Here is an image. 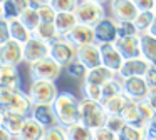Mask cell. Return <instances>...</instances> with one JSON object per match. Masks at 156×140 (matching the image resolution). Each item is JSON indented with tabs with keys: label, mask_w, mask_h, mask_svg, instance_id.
<instances>
[{
	"label": "cell",
	"mask_w": 156,
	"mask_h": 140,
	"mask_svg": "<svg viewBox=\"0 0 156 140\" xmlns=\"http://www.w3.org/2000/svg\"><path fill=\"white\" fill-rule=\"evenodd\" d=\"M52 105L57 115V123L64 128L81 122V100H77L74 93L61 92Z\"/></svg>",
	"instance_id": "1"
},
{
	"label": "cell",
	"mask_w": 156,
	"mask_h": 140,
	"mask_svg": "<svg viewBox=\"0 0 156 140\" xmlns=\"http://www.w3.org/2000/svg\"><path fill=\"white\" fill-rule=\"evenodd\" d=\"M108 117H109V113L106 112L102 102L89 100V98L81 100V123H84L91 130H96L99 127L106 125Z\"/></svg>",
	"instance_id": "2"
},
{
	"label": "cell",
	"mask_w": 156,
	"mask_h": 140,
	"mask_svg": "<svg viewBox=\"0 0 156 140\" xmlns=\"http://www.w3.org/2000/svg\"><path fill=\"white\" fill-rule=\"evenodd\" d=\"M62 68L64 67L49 55L34 63H29V75H30L32 82L34 80H51V82H55L61 77Z\"/></svg>",
	"instance_id": "3"
},
{
	"label": "cell",
	"mask_w": 156,
	"mask_h": 140,
	"mask_svg": "<svg viewBox=\"0 0 156 140\" xmlns=\"http://www.w3.org/2000/svg\"><path fill=\"white\" fill-rule=\"evenodd\" d=\"M27 93L30 97L32 103L37 105V103H54L61 92L57 90L55 82H51V80H34L30 83V88H29Z\"/></svg>",
	"instance_id": "4"
},
{
	"label": "cell",
	"mask_w": 156,
	"mask_h": 140,
	"mask_svg": "<svg viewBox=\"0 0 156 140\" xmlns=\"http://www.w3.org/2000/svg\"><path fill=\"white\" fill-rule=\"evenodd\" d=\"M74 12L77 15L79 23H87V25H92V27L106 17L104 3L92 2V0H81Z\"/></svg>",
	"instance_id": "5"
},
{
	"label": "cell",
	"mask_w": 156,
	"mask_h": 140,
	"mask_svg": "<svg viewBox=\"0 0 156 140\" xmlns=\"http://www.w3.org/2000/svg\"><path fill=\"white\" fill-rule=\"evenodd\" d=\"M49 55L66 68L72 60L77 58V47H76L72 42H69L66 37H61V38L54 40V42L51 43Z\"/></svg>",
	"instance_id": "6"
},
{
	"label": "cell",
	"mask_w": 156,
	"mask_h": 140,
	"mask_svg": "<svg viewBox=\"0 0 156 140\" xmlns=\"http://www.w3.org/2000/svg\"><path fill=\"white\" fill-rule=\"evenodd\" d=\"M24 62V43L14 38L0 42V65H19Z\"/></svg>",
	"instance_id": "7"
},
{
	"label": "cell",
	"mask_w": 156,
	"mask_h": 140,
	"mask_svg": "<svg viewBox=\"0 0 156 140\" xmlns=\"http://www.w3.org/2000/svg\"><path fill=\"white\" fill-rule=\"evenodd\" d=\"M96 43H114L118 40V20L114 17H104L94 25Z\"/></svg>",
	"instance_id": "8"
},
{
	"label": "cell",
	"mask_w": 156,
	"mask_h": 140,
	"mask_svg": "<svg viewBox=\"0 0 156 140\" xmlns=\"http://www.w3.org/2000/svg\"><path fill=\"white\" fill-rule=\"evenodd\" d=\"M122 92L128 95L129 100L139 102L148 97L149 85L144 77H128V78H122Z\"/></svg>",
	"instance_id": "9"
},
{
	"label": "cell",
	"mask_w": 156,
	"mask_h": 140,
	"mask_svg": "<svg viewBox=\"0 0 156 140\" xmlns=\"http://www.w3.org/2000/svg\"><path fill=\"white\" fill-rule=\"evenodd\" d=\"M49 50H51V43L32 37L29 42L24 43V62L34 63L44 57H49Z\"/></svg>",
	"instance_id": "10"
},
{
	"label": "cell",
	"mask_w": 156,
	"mask_h": 140,
	"mask_svg": "<svg viewBox=\"0 0 156 140\" xmlns=\"http://www.w3.org/2000/svg\"><path fill=\"white\" fill-rule=\"evenodd\" d=\"M109 12L116 20H134L139 8L133 0H109Z\"/></svg>",
	"instance_id": "11"
},
{
	"label": "cell",
	"mask_w": 156,
	"mask_h": 140,
	"mask_svg": "<svg viewBox=\"0 0 156 140\" xmlns=\"http://www.w3.org/2000/svg\"><path fill=\"white\" fill-rule=\"evenodd\" d=\"M66 38L74 43L77 48L79 47H84V45H89V43H96L94 27L87 25V23H77V25L66 35Z\"/></svg>",
	"instance_id": "12"
},
{
	"label": "cell",
	"mask_w": 156,
	"mask_h": 140,
	"mask_svg": "<svg viewBox=\"0 0 156 140\" xmlns=\"http://www.w3.org/2000/svg\"><path fill=\"white\" fill-rule=\"evenodd\" d=\"M114 45L121 52V55L124 57V60L141 57V33L131 37H118Z\"/></svg>",
	"instance_id": "13"
},
{
	"label": "cell",
	"mask_w": 156,
	"mask_h": 140,
	"mask_svg": "<svg viewBox=\"0 0 156 140\" xmlns=\"http://www.w3.org/2000/svg\"><path fill=\"white\" fill-rule=\"evenodd\" d=\"M151 63L144 58V57H136V58H128L124 60L122 67L119 68L118 77L121 78H128V77H144Z\"/></svg>",
	"instance_id": "14"
},
{
	"label": "cell",
	"mask_w": 156,
	"mask_h": 140,
	"mask_svg": "<svg viewBox=\"0 0 156 140\" xmlns=\"http://www.w3.org/2000/svg\"><path fill=\"white\" fill-rule=\"evenodd\" d=\"M32 5V0H2L0 5V18L10 22L14 18H20L22 12Z\"/></svg>",
	"instance_id": "15"
},
{
	"label": "cell",
	"mask_w": 156,
	"mask_h": 140,
	"mask_svg": "<svg viewBox=\"0 0 156 140\" xmlns=\"http://www.w3.org/2000/svg\"><path fill=\"white\" fill-rule=\"evenodd\" d=\"M99 47H101L102 65L118 73L119 68L122 67V63H124V57L121 55V52L116 48L114 43H101Z\"/></svg>",
	"instance_id": "16"
},
{
	"label": "cell",
	"mask_w": 156,
	"mask_h": 140,
	"mask_svg": "<svg viewBox=\"0 0 156 140\" xmlns=\"http://www.w3.org/2000/svg\"><path fill=\"white\" fill-rule=\"evenodd\" d=\"M77 60H81L87 68L102 65V57H101V47L99 43H89V45L79 47L77 48Z\"/></svg>",
	"instance_id": "17"
},
{
	"label": "cell",
	"mask_w": 156,
	"mask_h": 140,
	"mask_svg": "<svg viewBox=\"0 0 156 140\" xmlns=\"http://www.w3.org/2000/svg\"><path fill=\"white\" fill-rule=\"evenodd\" d=\"M25 120H27V115H22V113L10 112V110H5V108H2V112H0V125L5 127L15 137L20 133Z\"/></svg>",
	"instance_id": "18"
},
{
	"label": "cell",
	"mask_w": 156,
	"mask_h": 140,
	"mask_svg": "<svg viewBox=\"0 0 156 140\" xmlns=\"http://www.w3.org/2000/svg\"><path fill=\"white\" fill-rule=\"evenodd\" d=\"M30 115L37 122H41L45 128L57 125V115H55V110L52 103H37V105H34Z\"/></svg>",
	"instance_id": "19"
},
{
	"label": "cell",
	"mask_w": 156,
	"mask_h": 140,
	"mask_svg": "<svg viewBox=\"0 0 156 140\" xmlns=\"http://www.w3.org/2000/svg\"><path fill=\"white\" fill-rule=\"evenodd\" d=\"M45 127L42 125L41 122H37V120L34 118L32 115L27 117V120H25L24 127H22L20 133L17 135V138H22V140H42L45 135Z\"/></svg>",
	"instance_id": "20"
},
{
	"label": "cell",
	"mask_w": 156,
	"mask_h": 140,
	"mask_svg": "<svg viewBox=\"0 0 156 140\" xmlns=\"http://www.w3.org/2000/svg\"><path fill=\"white\" fill-rule=\"evenodd\" d=\"M32 108H34V103H32L29 93H25L22 88L17 92V95L14 97V100L5 107V110L17 112V113H22V115H27V117L32 113Z\"/></svg>",
	"instance_id": "21"
},
{
	"label": "cell",
	"mask_w": 156,
	"mask_h": 140,
	"mask_svg": "<svg viewBox=\"0 0 156 140\" xmlns=\"http://www.w3.org/2000/svg\"><path fill=\"white\" fill-rule=\"evenodd\" d=\"M116 75H118V73L112 72L111 68H108V67H104V65H99V67H94V68H89L87 75H86V78L82 80V82H89V83H94V85H101L102 87L111 78H114Z\"/></svg>",
	"instance_id": "22"
},
{
	"label": "cell",
	"mask_w": 156,
	"mask_h": 140,
	"mask_svg": "<svg viewBox=\"0 0 156 140\" xmlns=\"http://www.w3.org/2000/svg\"><path fill=\"white\" fill-rule=\"evenodd\" d=\"M20 73L17 65H0V87L20 88Z\"/></svg>",
	"instance_id": "23"
},
{
	"label": "cell",
	"mask_w": 156,
	"mask_h": 140,
	"mask_svg": "<svg viewBox=\"0 0 156 140\" xmlns=\"http://www.w3.org/2000/svg\"><path fill=\"white\" fill-rule=\"evenodd\" d=\"M9 25V35H10V38L17 40V42L20 43H25L29 42V40L34 37V33H32L30 28H27V27L24 25V22H22L20 18H14L10 20V22H7Z\"/></svg>",
	"instance_id": "24"
},
{
	"label": "cell",
	"mask_w": 156,
	"mask_h": 140,
	"mask_svg": "<svg viewBox=\"0 0 156 140\" xmlns=\"http://www.w3.org/2000/svg\"><path fill=\"white\" fill-rule=\"evenodd\" d=\"M54 23H55V27H57L61 37H66L79 23V20H77L76 12H57V17H55Z\"/></svg>",
	"instance_id": "25"
},
{
	"label": "cell",
	"mask_w": 156,
	"mask_h": 140,
	"mask_svg": "<svg viewBox=\"0 0 156 140\" xmlns=\"http://www.w3.org/2000/svg\"><path fill=\"white\" fill-rule=\"evenodd\" d=\"M121 115L126 120V123H129V125L143 127V128L146 127V120L143 118L141 112H139V107H138V102H134V100H129Z\"/></svg>",
	"instance_id": "26"
},
{
	"label": "cell",
	"mask_w": 156,
	"mask_h": 140,
	"mask_svg": "<svg viewBox=\"0 0 156 140\" xmlns=\"http://www.w3.org/2000/svg\"><path fill=\"white\" fill-rule=\"evenodd\" d=\"M141 57H144L151 65H156V37L149 32L141 33Z\"/></svg>",
	"instance_id": "27"
},
{
	"label": "cell",
	"mask_w": 156,
	"mask_h": 140,
	"mask_svg": "<svg viewBox=\"0 0 156 140\" xmlns=\"http://www.w3.org/2000/svg\"><path fill=\"white\" fill-rule=\"evenodd\" d=\"M34 37L39 40H44V42L47 43H52L54 40L61 38V33H59L57 27H55V23H45V22H41L39 23V27L34 30Z\"/></svg>",
	"instance_id": "28"
},
{
	"label": "cell",
	"mask_w": 156,
	"mask_h": 140,
	"mask_svg": "<svg viewBox=\"0 0 156 140\" xmlns=\"http://www.w3.org/2000/svg\"><path fill=\"white\" fill-rule=\"evenodd\" d=\"M66 133H67V140H94V130H91L81 122L66 127Z\"/></svg>",
	"instance_id": "29"
},
{
	"label": "cell",
	"mask_w": 156,
	"mask_h": 140,
	"mask_svg": "<svg viewBox=\"0 0 156 140\" xmlns=\"http://www.w3.org/2000/svg\"><path fill=\"white\" fill-rule=\"evenodd\" d=\"M128 102H129L128 95L122 92V93H119V95L112 97V98L104 100V102H102V105H104L106 112H108L109 115H121L122 110H124V107L128 105Z\"/></svg>",
	"instance_id": "30"
},
{
	"label": "cell",
	"mask_w": 156,
	"mask_h": 140,
	"mask_svg": "<svg viewBox=\"0 0 156 140\" xmlns=\"http://www.w3.org/2000/svg\"><path fill=\"white\" fill-rule=\"evenodd\" d=\"M32 5L37 8L39 17H41V22H45V23L55 22L57 10L51 5V2H44V0H32Z\"/></svg>",
	"instance_id": "31"
},
{
	"label": "cell",
	"mask_w": 156,
	"mask_h": 140,
	"mask_svg": "<svg viewBox=\"0 0 156 140\" xmlns=\"http://www.w3.org/2000/svg\"><path fill=\"white\" fill-rule=\"evenodd\" d=\"M146 137V132L143 127L129 125L126 123L121 128V132H118V140H143Z\"/></svg>",
	"instance_id": "32"
},
{
	"label": "cell",
	"mask_w": 156,
	"mask_h": 140,
	"mask_svg": "<svg viewBox=\"0 0 156 140\" xmlns=\"http://www.w3.org/2000/svg\"><path fill=\"white\" fill-rule=\"evenodd\" d=\"M119 93H122V78L121 77L118 78V75H116L114 78H111L108 83L102 85V102L119 95Z\"/></svg>",
	"instance_id": "33"
},
{
	"label": "cell",
	"mask_w": 156,
	"mask_h": 140,
	"mask_svg": "<svg viewBox=\"0 0 156 140\" xmlns=\"http://www.w3.org/2000/svg\"><path fill=\"white\" fill-rule=\"evenodd\" d=\"M154 15H156L154 10H139V13L134 18V23H136V27H138L139 33L148 32L151 23H153V20H154Z\"/></svg>",
	"instance_id": "34"
},
{
	"label": "cell",
	"mask_w": 156,
	"mask_h": 140,
	"mask_svg": "<svg viewBox=\"0 0 156 140\" xmlns=\"http://www.w3.org/2000/svg\"><path fill=\"white\" fill-rule=\"evenodd\" d=\"M20 20L24 22V25L27 27V28L32 30V33H34V30L37 28L39 23H41V17H39V12L34 5H30L29 8H25L24 12H22Z\"/></svg>",
	"instance_id": "35"
},
{
	"label": "cell",
	"mask_w": 156,
	"mask_h": 140,
	"mask_svg": "<svg viewBox=\"0 0 156 140\" xmlns=\"http://www.w3.org/2000/svg\"><path fill=\"white\" fill-rule=\"evenodd\" d=\"M87 70H89L87 67H86L81 60H77V58L72 60V62L66 67L67 75L71 77V78H74V80H84L86 75H87Z\"/></svg>",
	"instance_id": "36"
},
{
	"label": "cell",
	"mask_w": 156,
	"mask_h": 140,
	"mask_svg": "<svg viewBox=\"0 0 156 140\" xmlns=\"http://www.w3.org/2000/svg\"><path fill=\"white\" fill-rule=\"evenodd\" d=\"M81 90H82L84 98L99 100V102H102V87L101 85H94V83H89V82H82Z\"/></svg>",
	"instance_id": "37"
},
{
	"label": "cell",
	"mask_w": 156,
	"mask_h": 140,
	"mask_svg": "<svg viewBox=\"0 0 156 140\" xmlns=\"http://www.w3.org/2000/svg\"><path fill=\"white\" fill-rule=\"evenodd\" d=\"M118 35L119 37L139 35V30L136 27L134 20H119L118 22Z\"/></svg>",
	"instance_id": "38"
},
{
	"label": "cell",
	"mask_w": 156,
	"mask_h": 140,
	"mask_svg": "<svg viewBox=\"0 0 156 140\" xmlns=\"http://www.w3.org/2000/svg\"><path fill=\"white\" fill-rule=\"evenodd\" d=\"M42 140H67V133H66V128L62 125H54V127H49L45 130V135Z\"/></svg>",
	"instance_id": "39"
},
{
	"label": "cell",
	"mask_w": 156,
	"mask_h": 140,
	"mask_svg": "<svg viewBox=\"0 0 156 140\" xmlns=\"http://www.w3.org/2000/svg\"><path fill=\"white\" fill-rule=\"evenodd\" d=\"M81 0H51V5L57 12H74Z\"/></svg>",
	"instance_id": "40"
},
{
	"label": "cell",
	"mask_w": 156,
	"mask_h": 140,
	"mask_svg": "<svg viewBox=\"0 0 156 140\" xmlns=\"http://www.w3.org/2000/svg\"><path fill=\"white\" fill-rule=\"evenodd\" d=\"M138 107H139V112H141L143 118L146 120V123L149 122V120L153 118V117L156 115V108L151 105V102H149L148 98H143L138 102Z\"/></svg>",
	"instance_id": "41"
},
{
	"label": "cell",
	"mask_w": 156,
	"mask_h": 140,
	"mask_svg": "<svg viewBox=\"0 0 156 140\" xmlns=\"http://www.w3.org/2000/svg\"><path fill=\"white\" fill-rule=\"evenodd\" d=\"M20 88H10V87H0V107L5 108L9 103L14 100V97L17 95V92Z\"/></svg>",
	"instance_id": "42"
},
{
	"label": "cell",
	"mask_w": 156,
	"mask_h": 140,
	"mask_svg": "<svg viewBox=\"0 0 156 140\" xmlns=\"http://www.w3.org/2000/svg\"><path fill=\"white\" fill-rule=\"evenodd\" d=\"M94 140H118V133L112 132L108 125H102L94 130Z\"/></svg>",
	"instance_id": "43"
},
{
	"label": "cell",
	"mask_w": 156,
	"mask_h": 140,
	"mask_svg": "<svg viewBox=\"0 0 156 140\" xmlns=\"http://www.w3.org/2000/svg\"><path fill=\"white\" fill-rule=\"evenodd\" d=\"M106 125H108L109 128L112 130V132L118 133V132H121V128L126 125V120L122 118V115H109Z\"/></svg>",
	"instance_id": "44"
},
{
	"label": "cell",
	"mask_w": 156,
	"mask_h": 140,
	"mask_svg": "<svg viewBox=\"0 0 156 140\" xmlns=\"http://www.w3.org/2000/svg\"><path fill=\"white\" fill-rule=\"evenodd\" d=\"M144 132H146V137H148V138H156V115L146 123Z\"/></svg>",
	"instance_id": "45"
},
{
	"label": "cell",
	"mask_w": 156,
	"mask_h": 140,
	"mask_svg": "<svg viewBox=\"0 0 156 140\" xmlns=\"http://www.w3.org/2000/svg\"><path fill=\"white\" fill-rule=\"evenodd\" d=\"M144 78H146V82H148L149 88H151V87H156V65L149 67L148 72L144 73Z\"/></svg>",
	"instance_id": "46"
},
{
	"label": "cell",
	"mask_w": 156,
	"mask_h": 140,
	"mask_svg": "<svg viewBox=\"0 0 156 140\" xmlns=\"http://www.w3.org/2000/svg\"><path fill=\"white\" fill-rule=\"evenodd\" d=\"M139 10H154L156 0H133Z\"/></svg>",
	"instance_id": "47"
},
{
	"label": "cell",
	"mask_w": 156,
	"mask_h": 140,
	"mask_svg": "<svg viewBox=\"0 0 156 140\" xmlns=\"http://www.w3.org/2000/svg\"><path fill=\"white\" fill-rule=\"evenodd\" d=\"M15 138H17V137H15L14 133L9 132V130L5 128V127L0 125V140H15Z\"/></svg>",
	"instance_id": "48"
},
{
	"label": "cell",
	"mask_w": 156,
	"mask_h": 140,
	"mask_svg": "<svg viewBox=\"0 0 156 140\" xmlns=\"http://www.w3.org/2000/svg\"><path fill=\"white\" fill-rule=\"evenodd\" d=\"M146 98H148L149 102H151V105L156 108V87H151V88H149V93H148Z\"/></svg>",
	"instance_id": "49"
},
{
	"label": "cell",
	"mask_w": 156,
	"mask_h": 140,
	"mask_svg": "<svg viewBox=\"0 0 156 140\" xmlns=\"http://www.w3.org/2000/svg\"><path fill=\"white\" fill-rule=\"evenodd\" d=\"M151 35H154L156 37V15H154V20H153V23H151V27H149V30H148Z\"/></svg>",
	"instance_id": "50"
},
{
	"label": "cell",
	"mask_w": 156,
	"mask_h": 140,
	"mask_svg": "<svg viewBox=\"0 0 156 140\" xmlns=\"http://www.w3.org/2000/svg\"><path fill=\"white\" fill-rule=\"evenodd\" d=\"M92 2H99V3H106L108 0H92Z\"/></svg>",
	"instance_id": "51"
},
{
	"label": "cell",
	"mask_w": 156,
	"mask_h": 140,
	"mask_svg": "<svg viewBox=\"0 0 156 140\" xmlns=\"http://www.w3.org/2000/svg\"><path fill=\"white\" fill-rule=\"evenodd\" d=\"M143 140H149V138H148V137H144V138H143Z\"/></svg>",
	"instance_id": "52"
},
{
	"label": "cell",
	"mask_w": 156,
	"mask_h": 140,
	"mask_svg": "<svg viewBox=\"0 0 156 140\" xmlns=\"http://www.w3.org/2000/svg\"><path fill=\"white\" fill-rule=\"evenodd\" d=\"M44 2H51V0H44Z\"/></svg>",
	"instance_id": "53"
},
{
	"label": "cell",
	"mask_w": 156,
	"mask_h": 140,
	"mask_svg": "<svg viewBox=\"0 0 156 140\" xmlns=\"http://www.w3.org/2000/svg\"><path fill=\"white\" fill-rule=\"evenodd\" d=\"M149 140H156V138H149Z\"/></svg>",
	"instance_id": "54"
},
{
	"label": "cell",
	"mask_w": 156,
	"mask_h": 140,
	"mask_svg": "<svg viewBox=\"0 0 156 140\" xmlns=\"http://www.w3.org/2000/svg\"><path fill=\"white\" fill-rule=\"evenodd\" d=\"M15 140H22V138H15Z\"/></svg>",
	"instance_id": "55"
},
{
	"label": "cell",
	"mask_w": 156,
	"mask_h": 140,
	"mask_svg": "<svg viewBox=\"0 0 156 140\" xmlns=\"http://www.w3.org/2000/svg\"><path fill=\"white\" fill-rule=\"evenodd\" d=\"M154 12H156V5H154Z\"/></svg>",
	"instance_id": "56"
}]
</instances>
